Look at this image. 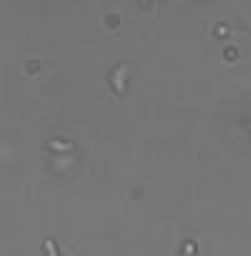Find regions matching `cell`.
Returning a JSON list of instances; mask_svg holds the SVG:
<instances>
[{
    "mask_svg": "<svg viewBox=\"0 0 251 256\" xmlns=\"http://www.w3.org/2000/svg\"><path fill=\"white\" fill-rule=\"evenodd\" d=\"M46 248H48V254H50V256H58V254H56V244H53V241H46Z\"/></svg>",
    "mask_w": 251,
    "mask_h": 256,
    "instance_id": "obj_1",
    "label": "cell"
}]
</instances>
